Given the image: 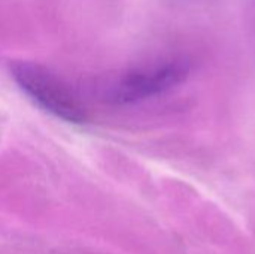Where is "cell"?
<instances>
[{
    "instance_id": "7a4b0ae2",
    "label": "cell",
    "mask_w": 255,
    "mask_h": 254,
    "mask_svg": "<svg viewBox=\"0 0 255 254\" xmlns=\"http://www.w3.org/2000/svg\"><path fill=\"white\" fill-rule=\"evenodd\" d=\"M188 73L187 61L169 60L120 73L102 85L100 94L111 105H131L178 87Z\"/></svg>"
},
{
    "instance_id": "6da1fadb",
    "label": "cell",
    "mask_w": 255,
    "mask_h": 254,
    "mask_svg": "<svg viewBox=\"0 0 255 254\" xmlns=\"http://www.w3.org/2000/svg\"><path fill=\"white\" fill-rule=\"evenodd\" d=\"M9 70L22 93L43 111L67 123L81 124L88 120L87 108L78 94L48 67L31 61H13Z\"/></svg>"
}]
</instances>
